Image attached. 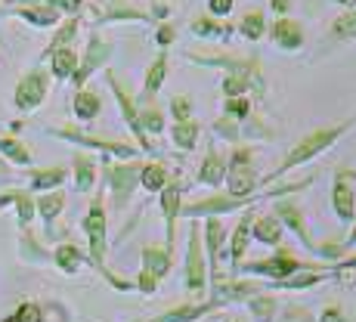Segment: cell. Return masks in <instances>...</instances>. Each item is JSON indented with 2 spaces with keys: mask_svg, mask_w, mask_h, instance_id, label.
Returning a JSON list of instances; mask_svg holds the SVG:
<instances>
[{
  "mask_svg": "<svg viewBox=\"0 0 356 322\" xmlns=\"http://www.w3.org/2000/svg\"><path fill=\"white\" fill-rule=\"evenodd\" d=\"M356 124V115L350 121H344V124H338V127H323V130H313L310 136H304V140L298 143V146L291 149V155L289 159H285L282 164H279V170L276 174H285V170L289 168H298V164H304V161H310L313 155H319V152H325L328 146H332L334 140H338V136H344L347 130H350Z\"/></svg>",
  "mask_w": 356,
  "mask_h": 322,
  "instance_id": "obj_1",
  "label": "cell"
},
{
  "mask_svg": "<svg viewBox=\"0 0 356 322\" xmlns=\"http://www.w3.org/2000/svg\"><path fill=\"white\" fill-rule=\"evenodd\" d=\"M47 97V74L40 72V68H34L29 72L22 81H19L16 87V108H22V112H31V108H38L40 102Z\"/></svg>",
  "mask_w": 356,
  "mask_h": 322,
  "instance_id": "obj_2",
  "label": "cell"
},
{
  "mask_svg": "<svg viewBox=\"0 0 356 322\" xmlns=\"http://www.w3.org/2000/svg\"><path fill=\"white\" fill-rule=\"evenodd\" d=\"M87 239H90V255L97 260V266H102V257H106V211H102V202H93L90 214L84 220Z\"/></svg>",
  "mask_w": 356,
  "mask_h": 322,
  "instance_id": "obj_3",
  "label": "cell"
},
{
  "mask_svg": "<svg viewBox=\"0 0 356 322\" xmlns=\"http://www.w3.org/2000/svg\"><path fill=\"white\" fill-rule=\"evenodd\" d=\"M108 56H112V44H106V40H99V38H90V44H87V56H84V63L74 68V74H72V81L78 84V90L84 87V81L90 78V74L97 72L99 65H106V59H108Z\"/></svg>",
  "mask_w": 356,
  "mask_h": 322,
  "instance_id": "obj_4",
  "label": "cell"
},
{
  "mask_svg": "<svg viewBox=\"0 0 356 322\" xmlns=\"http://www.w3.org/2000/svg\"><path fill=\"white\" fill-rule=\"evenodd\" d=\"M254 189V174H251V152L248 149H238L232 155V174H229V193L232 195H248Z\"/></svg>",
  "mask_w": 356,
  "mask_h": 322,
  "instance_id": "obj_5",
  "label": "cell"
},
{
  "mask_svg": "<svg viewBox=\"0 0 356 322\" xmlns=\"http://www.w3.org/2000/svg\"><path fill=\"white\" fill-rule=\"evenodd\" d=\"M108 84H112V93H115V99H118V106H121V112H124V121L130 124V130H134L136 136H140V143H143V149H149V143L143 140V127H140V112H136V106H134V99L127 97V90L115 81V74L108 72Z\"/></svg>",
  "mask_w": 356,
  "mask_h": 322,
  "instance_id": "obj_6",
  "label": "cell"
},
{
  "mask_svg": "<svg viewBox=\"0 0 356 322\" xmlns=\"http://www.w3.org/2000/svg\"><path fill=\"white\" fill-rule=\"evenodd\" d=\"M136 177H140V170H136L134 164H127V168H108V183H112V189H115V204L127 202Z\"/></svg>",
  "mask_w": 356,
  "mask_h": 322,
  "instance_id": "obj_7",
  "label": "cell"
},
{
  "mask_svg": "<svg viewBox=\"0 0 356 322\" xmlns=\"http://www.w3.org/2000/svg\"><path fill=\"white\" fill-rule=\"evenodd\" d=\"M56 136H65V140L72 143H81V146H93V149H102V152H112V155H136L130 146H124V143H106V140H97V136H84V134H74V130H53Z\"/></svg>",
  "mask_w": 356,
  "mask_h": 322,
  "instance_id": "obj_8",
  "label": "cell"
},
{
  "mask_svg": "<svg viewBox=\"0 0 356 322\" xmlns=\"http://www.w3.org/2000/svg\"><path fill=\"white\" fill-rule=\"evenodd\" d=\"M204 285V270H202V248H198V236L193 232L189 239V257H186V289L202 291Z\"/></svg>",
  "mask_w": 356,
  "mask_h": 322,
  "instance_id": "obj_9",
  "label": "cell"
},
{
  "mask_svg": "<svg viewBox=\"0 0 356 322\" xmlns=\"http://www.w3.org/2000/svg\"><path fill=\"white\" fill-rule=\"evenodd\" d=\"M273 38H276V44L282 47V50H298V47L304 44V31H300V25L291 22V19H279L276 29H273Z\"/></svg>",
  "mask_w": 356,
  "mask_h": 322,
  "instance_id": "obj_10",
  "label": "cell"
},
{
  "mask_svg": "<svg viewBox=\"0 0 356 322\" xmlns=\"http://www.w3.org/2000/svg\"><path fill=\"white\" fill-rule=\"evenodd\" d=\"M16 16H22L31 25H56L59 22V10L50 3H31V6H19Z\"/></svg>",
  "mask_w": 356,
  "mask_h": 322,
  "instance_id": "obj_11",
  "label": "cell"
},
{
  "mask_svg": "<svg viewBox=\"0 0 356 322\" xmlns=\"http://www.w3.org/2000/svg\"><path fill=\"white\" fill-rule=\"evenodd\" d=\"M223 174H227V164H223V155L211 149L208 159H204V164H202V170H198V180L208 183V186H217V183L223 180Z\"/></svg>",
  "mask_w": 356,
  "mask_h": 322,
  "instance_id": "obj_12",
  "label": "cell"
},
{
  "mask_svg": "<svg viewBox=\"0 0 356 322\" xmlns=\"http://www.w3.org/2000/svg\"><path fill=\"white\" fill-rule=\"evenodd\" d=\"M161 211H164V220H168V242L174 245V217L180 211V186H164L161 189Z\"/></svg>",
  "mask_w": 356,
  "mask_h": 322,
  "instance_id": "obj_13",
  "label": "cell"
},
{
  "mask_svg": "<svg viewBox=\"0 0 356 322\" xmlns=\"http://www.w3.org/2000/svg\"><path fill=\"white\" fill-rule=\"evenodd\" d=\"M50 56H53V74H56L59 81L72 78L74 68H78V56H74L72 47H59V50H53Z\"/></svg>",
  "mask_w": 356,
  "mask_h": 322,
  "instance_id": "obj_14",
  "label": "cell"
},
{
  "mask_svg": "<svg viewBox=\"0 0 356 322\" xmlns=\"http://www.w3.org/2000/svg\"><path fill=\"white\" fill-rule=\"evenodd\" d=\"M251 270H254V273H266V276H276V279H289V273H291V270H298V264H294V260L282 251L279 257L266 260V264H254Z\"/></svg>",
  "mask_w": 356,
  "mask_h": 322,
  "instance_id": "obj_15",
  "label": "cell"
},
{
  "mask_svg": "<svg viewBox=\"0 0 356 322\" xmlns=\"http://www.w3.org/2000/svg\"><path fill=\"white\" fill-rule=\"evenodd\" d=\"M99 106H102L99 97H97V93H90V90H78V97H74V115H78L81 121L97 118Z\"/></svg>",
  "mask_w": 356,
  "mask_h": 322,
  "instance_id": "obj_16",
  "label": "cell"
},
{
  "mask_svg": "<svg viewBox=\"0 0 356 322\" xmlns=\"http://www.w3.org/2000/svg\"><path fill=\"white\" fill-rule=\"evenodd\" d=\"M334 211H338V217H344V220H350L353 217V195H350V189H347V183H344V177H338L334 180Z\"/></svg>",
  "mask_w": 356,
  "mask_h": 322,
  "instance_id": "obj_17",
  "label": "cell"
},
{
  "mask_svg": "<svg viewBox=\"0 0 356 322\" xmlns=\"http://www.w3.org/2000/svg\"><path fill=\"white\" fill-rule=\"evenodd\" d=\"M276 214L282 217V220L289 223L294 232H298L300 242H304V245H313V242H310V236H307V230H304V217L298 214V208H294V204H289V202H285V204H276Z\"/></svg>",
  "mask_w": 356,
  "mask_h": 322,
  "instance_id": "obj_18",
  "label": "cell"
},
{
  "mask_svg": "<svg viewBox=\"0 0 356 322\" xmlns=\"http://www.w3.org/2000/svg\"><path fill=\"white\" fill-rule=\"evenodd\" d=\"M211 307H214V304H198V307H177V310L164 313V316L152 319V322H193V319H198V316H204V313H208Z\"/></svg>",
  "mask_w": 356,
  "mask_h": 322,
  "instance_id": "obj_19",
  "label": "cell"
},
{
  "mask_svg": "<svg viewBox=\"0 0 356 322\" xmlns=\"http://www.w3.org/2000/svg\"><path fill=\"white\" fill-rule=\"evenodd\" d=\"M164 78H168V56H159L146 72V97H155V93H159Z\"/></svg>",
  "mask_w": 356,
  "mask_h": 322,
  "instance_id": "obj_20",
  "label": "cell"
},
{
  "mask_svg": "<svg viewBox=\"0 0 356 322\" xmlns=\"http://www.w3.org/2000/svg\"><path fill=\"white\" fill-rule=\"evenodd\" d=\"M170 136H174V143L180 149H193L195 140H198V127L193 124V121H177L174 130H170Z\"/></svg>",
  "mask_w": 356,
  "mask_h": 322,
  "instance_id": "obj_21",
  "label": "cell"
},
{
  "mask_svg": "<svg viewBox=\"0 0 356 322\" xmlns=\"http://www.w3.org/2000/svg\"><path fill=\"white\" fill-rule=\"evenodd\" d=\"M264 29H266V19H264V13H248V16L242 19V25H238V31L245 34L248 40H260L264 38Z\"/></svg>",
  "mask_w": 356,
  "mask_h": 322,
  "instance_id": "obj_22",
  "label": "cell"
},
{
  "mask_svg": "<svg viewBox=\"0 0 356 322\" xmlns=\"http://www.w3.org/2000/svg\"><path fill=\"white\" fill-rule=\"evenodd\" d=\"M143 260H146V273H152L155 279H161L164 273H168V266H170L168 255H164V251H159V248H146Z\"/></svg>",
  "mask_w": 356,
  "mask_h": 322,
  "instance_id": "obj_23",
  "label": "cell"
},
{
  "mask_svg": "<svg viewBox=\"0 0 356 322\" xmlns=\"http://www.w3.org/2000/svg\"><path fill=\"white\" fill-rule=\"evenodd\" d=\"M65 180V170L63 168H50V170H38V174L31 177V189H50L56 186V183Z\"/></svg>",
  "mask_w": 356,
  "mask_h": 322,
  "instance_id": "obj_24",
  "label": "cell"
},
{
  "mask_svg": "<svg viewBox=\"0 0 356 322\" xmlns=\"http://www.w3.org/2000/svg\"><path fill=\"white\" fill-rule=\"evenodd\" d=\"M332 38H338V40H353L356 38V10L347 13V16H341L338 22L332 25Z\"/></svg>",
  "mask_w": 356,
  "mask_h": 322,
  "instance_id": "obj_25",
  "label": "cell"
},
{
  "mask_svg": "<svg viewBox=\"0 0 356 322\" xmlns=\"http://www.w3.org/2000/svg\"><path fill=\"white\" fill-rule=\"evenodd\" d=\"M140 177H143V186L152 189V193H155V189H164V186H168V174H164L161 164H149V168L143 170Z\"/></svg>",
  "mask_w": 356,
  "mask_h": 322,
  "instance_id": "obj_26",
  "label": "cell"
},
{
  "mask_svg": "<svg viewBox=\"0 0 356 322\" xmlns=\"http://www.w3.org/2000/svg\"><path fill=\"white\" fill-rule=\"evenodd\" d=\"M254 226H257V230H254V236L260 239V242H270V245H276V242H279V236H282V230H279V223L273 220V217H264V220H257Z\"/></svg>",
  "mask_w": 356,
  "mask_h": 322,
  "instance_id": "obj_27",
  "label": "cell"
},
{
  "mask_svg": "<svg viewBox=\"0 0 356 322\" xmlns=\"http://www.w3.org/2000/svg\"><path fill=\"white\" fill-rule=\"evenodd\" d=\"M251 220H254V217L245 214V220L238 223L236 236H232V264H236V266H238V257L245 255V239H248V226H251Z\"/></svg>",
  "mask_w": 356,
  "mask_h": 322,
  "instance_id": "obj_28",
  "label": "cell"
},
{
  "mask_svg": "<svg viewBox=\"0 0 356 322\" xmlns=\"http://www.w3.org/2000/svg\"><path fill=\"white\" fill-rule=\"evenodd\" d=\"M0 152H6V159H13L16 164H29L31 161L29 149H25L22 143H16V140H3V136H0Z\"/></svg>",
  "mask_w": 356,
  "mask_h": 322,
  "instance_id": "obj_29",
  "label": "cell"
},
{
  "mask_svg": "<svg viewBox=\"0 0 356 322\" xmlns=\"http://www.w3.org/2000/svg\"><path fill=\"white\" fill-rule=\"evenodd\" d=\"M74 174H78V189H90L93 186V161L87 155L74 159Z\"/></svg>",
  "mask_w": 356,
  "mask_h": 322,
  "instance_id": "obj_30",
  "label": "cell"
},
{
  "mask_svg": "<svg viewBox=\"0 0 356 322\" xmlns=\"http://www.w3.org/2000/svg\"><path fill=\"white\" fill-rule=\"evenodd\" d=\"M248 74H236V72H229L227 78H223V93L227 97H242L245 90H248Z\"/></svg>",
  "mask_w": 356,
  "mask_h": 322,
  "instance_id": "obj_31",
  "label": "cell"
},
{
  "mask_svg": "<svg viewBox=\"0 0 356 322\" xmlns=\"http://www.w3.org/2000/svg\"><path fill=\"white\" fill-rule=\"evenodd\" d=\"M74 34H78V19H68V22L63 25V29H59L56 38H53V44L47 47V56H50L53 50H59V47H68V40H72Z\"/></svg>",
  "mask_w": 356,
  "mask_h": 322,
  "instance_id": "obj_32",
  "label": "cell"
},
{
  "mask_svg": "<svg viewBox=\"0 0 356 322\" xmlns=\"http://www.w3.org/2000/svg\"><path fill=\"white\" fill-rule=\"evenodd\" d=\"M56 264L63 266L65 273H74L81 266V251L78 248H72V245H65V248H59L56 251Z\"/></svg>",
  "mask_w": 356,
  "mask_h": 322,
  "instance_id": "obj_33",
  "label": "cell"
},
{
  "mask_svg": "<svg viewBox=\"0 0 356 322\" xmlns=\"http://www.w3.org/2000/svg\"><path fill=\"white\" fill-rule=\"evenodd\" d=\"M227 118H248V112H251V102L245 99V97H227Z\"/></svg>",
  "mask_w": 356,
  "mask_h": 322,
  "instance_id": "obj_34",
  "label": "cell"
},
{
  "mask_svg": "<svg viewBox=\"0 0 356 322\" xmlns=\"http://www.w3.org/2000/svg\"><path fill=\"white\" fill-rule=\"evenodd\" d=\"M63 195H47V198H40V214H44V220L47 223H53V217L63 211Z\"/></svg>",
  "mask_w": 356,
  "mask_h": 322,
  "instance_id": "obj_35",
  "label": "cell"
},
{
  "mask_svg": "<svg viewBox=\"0 0 356 322\" xmlns=\"http://www.w3.org/2000/svg\"><path fill=\"white\" fill-rule=\"evenodd\" d=\"M323 279V273H304V276H294V279H279L282 289H307V285H316Z\"/></svg>",
  "mask_w": 356,
  "mask_h": 322,
  "instance_id": "obj_36",
  "label": "cell"
},
{
  "mask_svg": "<svg viewBox=\"0 0 356 322\" xmlns=\"http://www.w3.org/2000/svg\"><path fill=\"white\" fill-rule=\"evenodd\" d=\"M140 127H143V130H152V134L164 130L161 112H155V108H146V112H140Z\"/></svg>",
  "mask_w": 356,
  "mask_h": 322,
  "instance_id": "obj_37",
  "label": "cell"
},
{
  "mask_svg": "<svg viewBox=\"0 0 356 322\" xmlns=\"http://www.w3.org/2000/svg\"><path fill=\"white\" fill-rule=\"evenodd\" d=\"M251 291H254V285H238V282H232V285H220V289H217V298H220V300L245 298V294H251Z\"/></svg>",
  "mask_w": 356,
  "mask_h": 322,
  "instance_id": "obj_38",
  "label": "cell"
},
{
  "mask_svg": "<svg viewBox=\"0 0 356 322\" xmlns=\"http://www.w3.org/2000/svg\"><path fill=\"white\" fill-rule=\"evenodd\" d=\"M170 112H174L177 121H189V115H193V99L174 97V99H170Z\"/></svg>",
  "mask_w": 356,
  "mask_h": 322,
  "instance_id": "obj_39",
  "label": "cell"
},
{
  "mask_svg": "<svg viewBox=\"0 0 356 322\" xmlns=\"http://www.w3.org/2000/svg\"><path fill=\"white\" fill-rule=\"evenodd\" d=\"M193 31L202 34V38H214V34H227L229 29H220L214 19H198V22H193Z\"/></svg>",
  "mask_w": 356,
  "mask_h": 322,
  "instance_id": "obj_40",
  "label": "cell"
},
{
  "mask_svg": "<svg viewBox=\"0 0 356 322\" xmlns=\"http://www.w3.org/2000/svg\"><path fill=\"white\" fill-rule=\"evenodd\" d=\"M251 310H254L257 319L270 322V319H273V298H257L254 304H251Z\"/></svg>",
  "mask_w": 356,
  "mask_h": 322,
  "instance_id": "obj_41",
  "label": "cell"
},
{
  "mask_svg": "<svg viewBox=\"0 0 356 322\" xmlns=\"http://www.w3.org/2000/svg\"><path fill=\"white\" fill-rule=\"evenodd\" d=\"M10 198H13V202H19V220L29 223V220H31V214H34L31 198H29V195H10Z\"/></svg>",
  "mask_w": 356,
  "mask_h": 322,
  "instance_id": "obj_42",
  "label": "cell"
},
{
  "mask_svg": "<svg viewBox=\"0 0 356 322\" xmlns=\"http://www.w3.org/2000/svg\"><path fill=\"white\" fill-rule=\"evenodd\" d=\"M217 245H220V223L208 220V248H211V255H217Z\"/></svg>",
  "mask_w": 356,
  "mask_h": 322,
  "instance_id": "obj_43",
  "label": "cell"
},
{
  "mask_svg": "<svg viewBox=\"0 0 356 322\" xmlns=\"http://www.w3.org/2000/svg\"><path fill=\"white\" fill-rule=\"evenodd\" d=\"M208 10H211V16H227L232 10V0H208Z\"/></svg>",
  "mask_w": 356,
  "mask_h": 322,
  "instance_id": "obj_44",
  "label": "cell"
},
{
  "mask_svg": "<svg viewBox=\"0 0 356 322\" xmlns=\"http://www.w3.org/2000/svg\"><path fill=\"white\" fill-rule=\"evenodd\" d=\"M19 322H40V310L34 304H25L22 310H19Z\"/></svg>",
  "mask_w": 356,
  "mask_h": 322,
  "instance_id": "obj_45",
  "label": "cell"
},
{
  "mask_svg": "<svg viewBox=\"0 0 356 322\" xmlns=\"http://www.w3.org/2000/svg\"><path fill=\"white\" fill-rule=\"evenodd\" d=\"M155 40H159L161 47H168L170 40H174V29H168V25H161V29H159V34H155Z\"/></svg>",
  "mask_w": 356,
  "mask_h": 322,
  "instance_id": "obj_46",
  "label": "cell"
},
{
  "mask_svg": "<svg viewBox=\"0 0 356 322\" xmlns=\"http://www.w3.org/2000/svg\"><path fill=\"white\" fill-rule=\"evenodd\" d=\"M319 322H344V316H341V310H325Z\"/></svg>",
  "mask_w": 356,
  "mask_h": 322,
  "instance_id": "obj_47",
  "label": "cell"
},
{
  "mask_svg": "<svg viewBox=\"0 0 356 322\" xmlns=\"http://www.w3.org/2000/svg\"><path fill=\"white\" fill-rule=\"evenodd\" d=\"M289 0H273V10H276V13H289Z\"/></svg>",
  "mask_w": 356,
  "mask_h": 322,
  "instance_id": "obj_48",
  "label": "cell"
},
{
  "mask_svg": "<svg viewBox=\"0 0 356 322\" xmlns=\"http://www.w3.org/2000/svg\"><path fill=\"white\" fill-rule=\"evenodd\" d=\"M0 177H6V164L3 161H0Z\"/></svg>",
  "mask_w": 356,
  "mask_h": 322,
  "instance_id": "obj_49",
  "label": "cell"
},
{
  "mask_svg": "<svg viewBox=\"0 0 356 322\" xmlns=\"http://www.w3.org/2000/svg\"><path fill=\"white\" fill-rule=\"evenodd\" d=\"M338 3H344V6H350V3H356V0H338Z\"/></svg>",
  "mask_w": 356,
  "mask_h": 322,
  "instance_id": "obj_50",
  "label": "cell"
},
{
  "mask_svg": "<svg viewBox=\"0 0 356 322\" xmlns=\"http://www.w3.org/2000/svg\"><path fill=\"white\" fill-rule=\"evenodd\" d=\"M3 322H19V316H10V319H3Z\"/></svg>",
  "mask_w": 356,
  "mask_h": 322,
  "instance_id": "obj_51",
  "label": "cell"
},
{
  "mask_svg": "<svg viewBox=\"0 0 356 322\" xmlns=\"http://www.w3.org/2000/svg\"><path fill=\"white\" fill-rule=\"evenodd\" d=\"M350 242H356V230H353V236H350Z\"/></svg>",
  "mask_w": 356,
  "mask_h": 322,
  "instance_id": "obj_52",
  "label": "cell"
}]
</instances>
